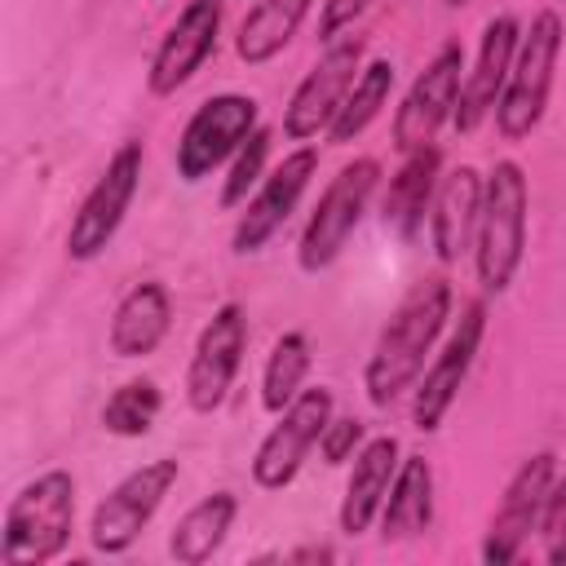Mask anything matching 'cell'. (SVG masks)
<instances>
[{
  "label": "cell",
  "instance_id": "obj_1",
  "mask_svg": "<svg viewBox=\"0 0 566 566\" xmlns=\"http://www.w3.org/2000/svg\"><path fill=\"white\" fill-rule=\"evenodd\" d=\"M451 305H455V296H451V283L442 274L420 279L394 305V314L385 318V327H380V336L363 363V389H367L371 407H394L407 389H416L420 371L433 358L438 336L451 323Z\"/></svg>",
  "mask_w": 566,
  "mask_h": 566
},
{
  "label": "cell",
  "instance_id": "obj_2",
  "mask_svg": "<svg viewBox=\"0 0 566 566\" xmlns=\"http://www.w3.org/2000/svg\"><path fill=\"white\" fill-rule=\"evenodd\" d=\"M526 226H531V186L517 159H495L482 181V212L473 234V274L486 296H504L526 256Z\"/></svg>",
  "mask_w": 566,
  "mask_h": 566
},
{
  "label": "cell",
  "instance_id": "obj_3",
  "mask_svg": "<svg viewBox=\"0 0 566 566\" xmlns=\"http://www.w3.org/2000/svg\"><path fill=\"white\" fill-rule=\"evenodd\" d=\"M75 531V478L71 469H44L22 482L0 522V562L4 566H44L66 553Z\"/></svg>",
  "mask_w": 566,
  "mask_h": 566
},
{
  "label": "cell",
  "instance_id": "obj_4",
  "mask_svg": "<svg viewBox=\"0 0 566 566\" xmlns=\"http://www.w3.org/2000/svg\"><path fill=\"white\" fill-rule=\"evenodd\" d=\"M566 49V27L557 9H539L531 18V27H522L517 53H513V71L504 80V93L495 102V133L504 142H526L548 111L553 97V80H557V62Z\"/></svg>",
  "mask_w": 566,
  "mask_h": 566
},
{
  "label": "cell",
  "instance_id": "obj_5",
  "mask_svg": "<svg viewBox=\"0 0 566 566\" xmlns=\"http://www.w3.org/2000/svg\"><path fill=\"white\" fill-rule=\"evenodd\" d=\"M376 186H380V159L376 155H354L349 164L336 168V177L323 186V195H318V203L301 230V243H296V265L305 274H323L340 261V252L354 239Z\"/></svg>",
  "mask_w": 566,
  "mask_h": 566
},
{
  "label": "cell",
  "instance_id": "obj_6",
  "mask_svg": "<svg viewBox=\"0 0 566 566\" xmlns=\"http://www.w3.org/2000/svg\"><path fill=\"white\" fill-rule=\"evenodd\" d=\"M142 168H146V146L133 137L119 142L115 155L106 159V168L97 172V181L84 190L80 208L71 212V226H66V256L71 261L88 265L115 243V234H119V226H124V217L142 190Z\"/></svg>",
  "mask_w": 566,
  "mask_h": 566
},
{
  "label": "cell",
  "instance_id": "obj_7",
  "mask_svg": "<svg viewBox=\"0 0 566 566\" xmlns=\"http://www.w3.org/2000/svg\"><path fill=\"white\" fill-rule=\"evenodd\" d=\"M177 478H181V460H172V455H155V460L137 464L133 473H124L88 513L93 553H106V557L128 553L142 539V531L155 522V513L168 500V491L177 486Z\"/></svg>",
  "mask_w": 566,
  "mask_h": 566
},
{
  "label": "cell",
  "instance_id": "obj_8",
  "mask_svg": "<svg viewBox=\"0 0 566 566\" xmlns=\"http://www.w3.org/2000/svg\"><path fill=\"white\" fill-rule=\"evenodd\" d=\"M261 128V106L256 97L248 93H217L208 102L195 106V115L186 119L181 137H177V150H172V164H177V177L186 186H199L208 181L221 164L234 159V150Z\"/></svg>",
  "mask_w": 566,
  "mask_h": 566
},
{
  "label": "cell",
  "instance_id": "obj_9",
  "mask_svg": "<svg viewBox=\"0 0 566 566\" xmlns=\"http://www.w3.org/2000/svg\"><path fill=\"white\" fill-rule=\"evenodd\" d=\"M336 416V394L327 385H305L265 429V438L252 451V482L261 491H287L296 473L305 469L310 451L318 447L327 420Z\"/></svg>",
  "mask_w": 566,
  "mask_h": 566
},
{
  "label": "cell",
  "instance_id": "obj_10",
  "mask_svg": "<svg viewBox=\"0 0 566 566\" xmlns=\"http://www.w3.org/2000/svg\"><path fill=\"white\" fill-rule=\"evenodd\" d=\"M482 336H486V301H469L460 310V318L451 323L442 349L429 358V367L420 371L416 389H411V424L420 433H438L447 411L455 407L473 363H478V349H482Z\"/></svg>",
  "mask_w": 566,
  "mask_h": 566
},
{
  "label": "cell",
  "instance_id": "obj_11",
  "mask_svg": "<svg viewBox=\"0 0 566 566\" xmlns=\"http://www.w3.org/2000/svg\"><path fill=\"white\" fill-rule=\"evenodd\" d=\"M367 62V40L363 35H340L327 44V53L301 75V84L292 88L287 106H283V137L287 142H310L318 133L332 128L345 93L354 88L358 71Z\"/></svg>",
  "mask_w": 566,
  "mask_h": 566
},
{
  "label": "cell",
  "instance_id": "obj_12",
  "mask_svg": "<svg viewBox=\"0 0 566 566\" xmlns=\"http://www.w3.org/2000/svg\"><path fill=\"white\" fill-rule=\"evenodd\" d=\"M248 354V310L239 301H221L212 318L199 327L190 363H186V402L199 416L221 411L234 389V376Z\"/></svg>",
  "mask_w": 566,
  "mask_h": 566
},
{
  "label": "cell",
  "instance_id": "obj_13",
  "mask_svg": "<svg viewBox=\"0 0 566 566\" xmlns=\"http://www.w3.org/2000/svg\"><path fill=\"white\" fill-rule=\"evenodd\" d=\"M314 172H318V150H314L310 142H296V146L261 177V186L252 190V199L239 208V221H234V234H230V252H234V256L261 252V248L287 226V217H292L296 203L305 199Z\"/></svg>",
  "mask_w": 566,
  "mask_h": 566
},
{
  "label": "cell",
  "instance_id": "obj_14",
  "mask_svg": "<svg viewBox=\"0 0 566 566\" xmlns=\"http://www.w3.org/2000/svg\"><path fill=\"white\" fill-rule=\"evenodd\" d=\"M221 22H226V0H186L181 4V13L168 22V31L159 35V44L146 57L150 97H172L203 71V62L217 53Z\"/></svg>",
  "mask_w": 566,
  "mask_h": 566
},
{
  "label": "cell",
  "instance_id": "obj_15",
  "mask_svg": "<svg viewBox=\"0 0 566 566\" xmlns=\"http://www.w3.org/2000/svg\"><path fill=\"white\" fill-rule=\"evenodd\" d=\"M460 84H464V49L460 40H447L424 71L411 80V88L402 93L398 111H394V150H420L429 142H438V128L451 124L455 102H460Z\"/></svg>",
  "mask_w": 566,
  "mask_h": 566
},
{
  "label": "cell",
  "instance_id": "obj_16",
  "mask_svg": "<svg viewBox=\"0 0 566 566\" xmlns=\"http://www.w3.org/2000/svg\"><path fill=\"white\" fill-rule=\"evenodd\" d=\"M553 478H557V451H531L513 469V478L504 482V495L491 513V526L482 535V562L486 566H504L526 548V539L539 531Z\"/></svg>",
  "mask_w": 566,
  "mask_h": 566
},
{
  "label": "cell",
  "instance_id": "obj_17",
  "mask_svg": "<svg viewBox=\"0 0 566 566\" xmlns=\"http://www.w3.org/2000/svg\"><path fill=\"white\" fill-rule=\"evenodd\" d=\"M517 40H522V22L513 13H495L486 27H482V40H478V53H473V66L464 71V84H460V102H455V133H473L500 102L504 93V80L513 71V53H517Z\"/></svg>",
  "mask_w": 566,
  "mask_h": 566
},
{
  "label": "cell",
  "instance_id": "obj_18",
  "mask_svg": "<svg viewBox=\"0 0 566 566\" xmlns=\"http://www.w3.org/2000/svg\"><path fill=\"white\" fill-rule=\"evenodd\" d=\"M482 172L473 164H455L442 172L433 208H429V248L442 265H455L464 252H473L478 212H482Z\"/></svg>",
  "mask_w": 566,
  "mask_h": 566
},
{
  "label": "cell",
  "instance_id": "obj_19",
  "mask_svg": "<svg viewBox=\"0 0 566 566\" xmlns=\"http://www.w3.org/2000/svg\"><path fill=\"white\" fill-rule=\"evenodd\" d=\"M402 464V442L394 433H376L358 447V455L349 460V478H345V495H340V509H336V522L340 531L354 539L363 531L376 526L380 517V504L389 495V482Z\"/></svg>",
  "mask_w": 566,
  "mask_h": 566
},
{
  "label": "cell",
  "instance_id": "obj_20",
  "mask_svg": "<svg viewBox=\"0 0 566 566\" xmlns=\"http://www.w3.org/2000/svg\"><path fill=\"white\" fill-rule=\"evenodd\" d=\"M168 327H172V292H168V283L142 279L119 296V305L111 314L106 345H111L115 358H128V363L133 358H150L164 345Z\"/></svg>",
  "mask_w": 566,
  "mask_h": 566
},
{
  "label": "cell",
  "instance_id": "obj_21",
  "mask_svg": "<svg viewBox=\"0 0 566 566\" xmlns=\"http://www.w3.org/2000/svg\"><path fill=\"white\" fill-rule=\"evenodd\" d=\"M438 181H442V150H438V142H429L420 150H407L398 172L389 177V190H385V203H380V221L402 243H411L424 230L433 195H438Z\"/></svg>",
  "mask_w": 566,
  "mask_h": 566
},
{
  "label": "cell",
  "instance_id": "obj_22",
  "mask_svg": "<svg viewBox=\"0 0 566 566\" xmlns=\"http://www.w3.org/2000/svg\"><path fill=\"white\" fill-rule=\"evenodd\" d=\"M380 539L398 544V539H416L433 526V464L424 455H402L389 495L380 504Z\"/></svg>",
  "mask_w": 566,
  "mask_h": 566
},
{
  "label": "cell",
  "instance_id": "obj_23",
  "mask_svg": "<svg viewBox=\"0 0 566 566\" xmlns=\"http://www.w3.org/2000/svg\"><path fill=\"white\" fill-rule=\"evenodd\" d=\"M234 517H239V495L226 491V486L212 491V495H203V500H195V504L177 517V526H172V535H168V557H172L177 566H203V562L226 544Z\"/></svg>",
  "mask_w": 566,
  "mask_h": 566
},
{
  "label": "cell",
  "instance_id": "obj_24",
  "mask_svg": "<svg viewBox=\"0 0 566 566\" xmlns=\"http://www.w3.org/2000/svg\"><path fill=\"white\" fill-rule=\"evenodd\" d=\"M310 4H314V0H256V4L243 13L239 31H234V53H239V62H243V66H265V62H274V57L292 44V35L301 31V22L310 18Z\"/></svg>",
  "mask_w": 566,
  "mask_h": 566
},
{
  "label": "cell",
  "instance_id": "obj_25",
  "mask_svg": "<svg viewBox=\"0 0 566 566\" xmlns=\"http://www.w3.org/2000/svg\"><path fill=\"white\" fill-rule=\"evenodd\" d=\"M394 80H398V71H394L389 57L363 62L354 88L345 93V102H340V111H336V119H332V128H327V142H332V146L358 142V137L376 124V115L385 111V102H389V93H394Z\"/></svg>",
  "mask_w": 566,
  "mask_h": 566
},
{
  "label": "cell",
  "instance_id": "obj_26",
  "mask_svg": "<svg viewBox=\"0 0 566 566\" xmlns=\"http://www.w3.org/2000/svg\"><path fill=\"white\" fill-rule=\"evenodd\" d=\"M314 367V345L301 327H287L274 336L270 354H265V371H261V407L270 416H279L301 389H305V376Z\"/></svg>",
  "mask_w": 566,
  "mask_h": 566
},
{
  "label": "cell",
  "instance_id": "obj_27",
  "mask_svg": "<svg viewBox=\"0 0 566 566\" xmlns=\"http://www.w3.org/2000/svg\"><path fill=\"white\" fill-rule=\"evenodd\" d=\"M164 411V389L150 376H128L102 402V429L115 438H146Z\"/></svg>",
  "mask_w": 566,
  "mask_h": 566
},
{
  "label": "cell",
  "instance_id": "obj_28",
  "mask_svg": "<svg viewBox=\"0 0 566 566\" xmlns=\"http://www.w3.org/2000/svg\"><path fill=\"white\" fill-rule=\"evenodd\" d=\"M270 146H274V133L261 124V128L234 150V159H230V168H226V177H221V208H226V212H234V208H243V203L252 199V190H256L261 177H265Z\"/></svg>",
  "mask_w": 566,
  "mask_h": 566
},
{
  "label": "cell",
  "instance_id": "obj_29",
  "mask_svg": "<svg viewBox=\"0 0 566 566\" xmlns=\"http://www.w3.org/2000/svg\"><path fill=\"white\" fill-rule=\"evenodd\" d=\"M363 442H367V424L358 416H332L323 438H318V455H323V464L340 469V464H349L358 455Z\"/></svg>",
  "mask_w": 566,
  "mask_h": 566
},
{
  "label": "cell",
  "instance_id": "obj_30",
  "mask_svg": "<svg viewBox=\"0 0 566 566\" xmlns=\"http://www.w3.org/2000/svg\"><path fill=\"white\" fill-rule=\"evenodd\" d=\"M371 9V0H323L318 9V40H340V31H349L363 13Z\"/></svg>",
  "mask_w": 566,
  "mask_h": 566
},
{
  "label": "cell",
  "instance_id": "obj_31",
  "mask_svg": "<svg viewBox=\"0 0 566 566\" xmlns=\"http://www.w3.org/2000/svg\"><path fill=\"white\" fill-rule=\"evenodd\" d=\"M332 557H336V548H327V544H301V548L283 553V562H332Z\"/></svg>",
  "mask_w": 566,
  "mask_h": 566
},
{
  "label": "cell",
  "instance_id": "obj_32",
  "mask_svg": "<svg viewBox=\"0 0 566 566\" xmlns=\"http://www.w3.org/2000/svg\"><path fill=\"white\" fill-rule=\"evenodd\" d=\"M544 557H548L553 566H566V526H562L553 539H544Z\"/></svg>",
  "mask_w": 566,
  "mask_h": 566
},
{
  "label": "cell",
  "instance_id": "obj_33",
  "mask_svg": "<svg viewBox=\"0 0 566 566\" xmlns=\"http://www.w3.org/2000/svg\"><path fill=\"white\" fill-rule=\"evenodd\" d=\"M442 4H451V9H464V4H469V0H442Z\"/></svg>",
  "mask_w": 566,
  "mask_h": 566
}]
</instances>
